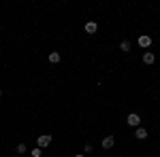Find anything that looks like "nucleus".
<instances>
[{
	"mask_svg": "<svg viewBox=\"0 0 160 157\" xmlns=\"http://www.w3.org/2000/svg\"><path fill=\"white\" fill-rule=\"evenodd\" d=\"M126 123H128L130 127H141V117H139L137 113H130V115L126 117Z\"/></svg>",
	"mask_w": 160,
	"mask_h": 157,
	"instance_id": "obj_1",
	"label": "nucleus"
},
{
	"mask_svg": "<svg viewBox=\"0 0 160 157\" xmlns=\"http://www.w3.org/2000/svg\"><path fill=\"white\" fill-rule=\"evenodd\" d=\"M51 140H53V138H51L49 134H43V136H38V138H37L38 149H45V146H49V145H51Z\"/></svg>",
	"mask_w": 160,
	"mask_h": 157,
	"instance_id": "obj_2",
	"label": "nucleus"
},
{
	"mask_svg": "<svg viewBox=\"0 0 160 157\" xmlns=\"http://www.w3.org/2000/svg\"><path fill=\"white\" fill-rule=\"evenodd\" d=\"M137 43H139V47H141V49H148V47H152V36L141 34V36L137 38Z\"/></svg>",
	"mask_w": 160,
	"mask_h": 157,
	"instance_id": "obj_3",
	"label": "nucleus"
},
{
	"mask_svg": "<svg viewBox=\"0 0 160 157\" xmlns=\"http://www.w3.org/2000/svg\"><path fill=\"white\" fill-rule=\"evenodd\" d=\"M113 145H115V136H105V138H102V149H105V151L113 149Z\"/></svg>",
	"mask_w": 160,
	"mask_h": 157,
	"instance_id": "obj_4",
	"label": "nucleus"
},
{
	"mask_svg": "<svg viewBox=\"0 0 160 157\" xmlns=\"http://www.w3.org/2000/svg\"><path fill=\"white\" fill-rule=\"evenodd\" d=\"M86 32L88 34H96V32H98V24H96V21H88L86 24Z\"/></svg>",
	"mask_w": 160,
	"mask_h": 157,
	"instance_id": "obj_5",
	"label": "nucleus"
},
{
	"mask_svg": "<svg viewBox=\"0 0 160 157\" xmlns=\"http://www.w3.org/2000/svg\"><path fill=\"white\" fill-rule=\"evenodd\" d=\"M135 138L137 140H145V138H148V130H145V127H137L135 130Z\"/></svg>",
	"mask_w": 160,
	"mask_h": 157,
	"instance_id": "obj_6",
	"label": "nucleus"
},
{
	"mask_svg": "<svg viewBox=\"0 0 160 157\" xmlns=\"http://www.w3.org/2000/svg\"><path fill=\"white\" fill-rule=\"evenodd\" d=\"M154 62H156V55H154V53H152V51H145V53H143V64H154Z\"/></svg>",
	"mask_w": 160,
	"mask_h": 157,
	"instance_id": "obj_7",
	"label": "nucleus"
},
{
	"mask_svg": "<svg viewBox=\"0 0 160 157\" xmlns=\"http://www.w3.org/2000/svg\"><path fill=\"white\" fill-rule=\"evenodd\" d=\"M60 60H62V55L58 53V51H51V53H49V62H51V64H58Z\"/></svg>",
	"mask_w": 160,
	"mask_h": 157,
	"instance_id": "obj_8",
	"label": "nucleus"
},
{
	"mask_svg": "<svg viewBox=\"0 0 160 157\" xmlns=\"http://www.w3.org/2000/svg\"><path fill=\"white\" fill-rule=\"evenodd\" d=\"M120 49H122L124 53H128V51H130V43H128V40H122V43H120Z\"/></svg>",
	"mask_w": 160,
	"mask_h": 157,
	"instance_id": "obj_9",
	"label": "nucleus"
},
{
	"mask_svg": "<svg viewBox=\"0 0 160 157\" xmlns=\"http://www.w3.org/2000/svg\"><path fill=\"white\" fill-rule=\"evenodd\" d=\"M30 155H32V157H41V155H43V149H38V146H37V149H32Z\"/></svg>",
	"mask_w": 160,
	"mask_h": 157,
	"instance_id": "obj_10",
	"label": "nucleus"
},
{
	"mask_svg": "<svg viewBox=\"0 0 160 157\" xmlns=\"http://www.w3.org/2000/svg\"><path fill=\"white\" fill-rule=\"evenodd\" d=\"M17 153H22V155H24V153H28V146H26L24 142H22V145H17Z\"/></svg>",
	"mask_w": 160,
	"mask_h": 157,
	"instance_id": "obj_11",
	"label": "nucleus"
},
{
	"mask_svg": "<svg viewBox=\"0 0 160 157\" xmlns=\"http://www.w3.org/2000/svg\"><path fill=\"white\" fill-rule=\"evenodd\" d=\"M83 151H86V155H88V153H92V145H86V146H83Z\"/></svg>",
	"mask_w": 160,
	"mask_h": 157,
	"instance_id": "obj_12",
	"label": "nucleus"
},
{
	"mask_svg": "<svg viewBox=\"0 0 160 157\" xmlns=\"http://www.w3.org/2000/svg\"><path fill=\"white\" fill-rule=\"evenodd\" d=\"M75 157H86V153H77V155H75Z\"/></svg>",
	"mask_w": 160,
	"mask_h": 157,
	"instance_id": "obj_13",
	"label": "nucleus"
},
{
	"mask_svg": "<svg viewBox=\"0 0 160 157\" xmlns=\"http://www.w3.org/2000/svg\"><path fill=\"white\" fill-rule=\"evenodd\" d=\"M0 96H2V89H0Z\"/></svg>",
	"mask_w": 160,
	"mask_h": 157,
	"instance_id": "obj_14",
	"label": "nucleus"
}]
</instances>
